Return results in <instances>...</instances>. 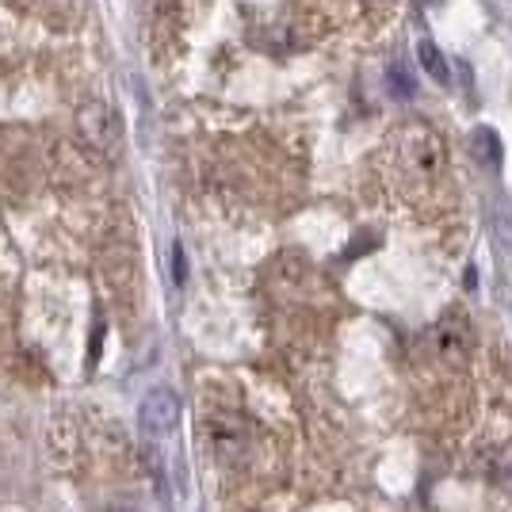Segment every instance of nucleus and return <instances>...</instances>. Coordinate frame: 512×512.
Listing matches in <instances>:
<instances>
[{
	"instance_id": "1",
	"label": "nucleus",
	"mask_w": 512,
	"mask_h": 512,
	"mask_svg": "<svg viewBox=\"0 0 512 512\" xmlns=\"http://www.w3.org/2000/svg\"><path fill=\"white\" fill-rule=\"evenodd\" d=\"M138 425H142V436L146 444H161L165 436H172V428L180 425V398L172 386H157L142 398V409H138Z\"/></svg>"
},
{
	"instance_id": "8",
	"label": "nucleus",
	"mask_w": 512,
	"mask_h": 512,
	"mask_svg": "<svg viewBox=\"0 0 512 512\" xmlns=\"http://www.w3.org/2000/svg\"><path fill=\"white\" fill-rule=\"evenodd\" d=\"M111 512H138V509H127V505H115Z\"/></svg>"
},
{
	"instance_id": "3",
	"label": "nucleus",
	"mask_w": 512,
	"mask_h": 512,
	"mask_svg": "<svg viewBox=\"0 0 512 512\" xmlns=\"http://www.w3.org/2000/svg\"><path fill=\"white\" fill-rule=\"evenodd\" d=\"M436 348H440L444 360H467L470 356L474 333H470V321L459 310H451V314L440 318V325H436Z\"/></svg>"
},
{
	"instance_id": "5",
	"label": "nucleus",
	"mask_w": 512,
	"mask_h": 512,
	"mask_svg": "<svg viewBox=\"0 0 512 512\" xmlns=\"http://www.w3.org/2000/svg\"><path fill=\"white\" fill-rule=\"evenodd\" d=\"M417 62H421V69H425L436 85H448L451 81V65H448V58L440 54V46L436 43L421 39V43H417Z\"/></svg>"
},
{
	"instance_id": "6",
	"label": "nucleus",
	"mask_w": 512,
	"mask_h": 512,
	"mask_svg": "<svg viewBox=\"0 0 512 512\" xmlns=\"http://www.w3.org/2000/svg\"><path fill=\"white\" fill-rule=\"evenodd\" d=\"M386 81H390V88L402 96V100H409L413 96V77H409V69L402 62L390 65V73H386Z\"/></svg>"
},
{
	"instance_id": "2",
	"label": "nucleus",
	"mask_w": 512,
	"mask_h": 512,
	"mask_svg": "<svg viewBox=\"0 0 512 512\" xmlns=\"http://www.w3.org/2000/svg\"><path fill=\"white\" fill-rule=\"evenodd\" d=\"M402 161L421 176H436L444 165V146L428 127H409L402 134Z\"/></svg>"
},
{
	"instance_id": "7",
	"label": "nucleus",
	"mask_w": 512,
	"mask_h": 512,
	"mask_svg": "<svg viewBox=\"0 0 512 512\" xmlns=\"http://www.w3.org/2000/svg\"><path fill=\"white\" fill-rule=\"evenodd\" d=\"M172 279H176V287H184V279H188V268H184V249H180V245H172Z\"/></svg>"
},
{
	"instance_id": "4",
	"label": "nucleus",
	"mask_w": 512,
	"mask_h": 512,
	"mask_svg": "<svg viewBox=\"0 0 512 512\" xmlns=\"http://www.w3.org/2000/svg\"><path fill=\"white\" fill-rule=\"evenodd\" d=\"M470 153H474L478 165L501 169V138H497L490 127H478L474 134H470Z\"/></svg>"
},
{
	"instance_id": "9",
	"label": "nucleus",
	"mask_w": 512,
	"mask_h": 512,
	"mask_svg": "<svg viewBox=\"0 0 512 512\" xmlns=\"http://www.w3.org/2000/svg\"><path fill=\"white\" fill-rule=\"evenodd\" d=\"M425 4H440V0H425Z\"/></svg>"
}]
</instances>
